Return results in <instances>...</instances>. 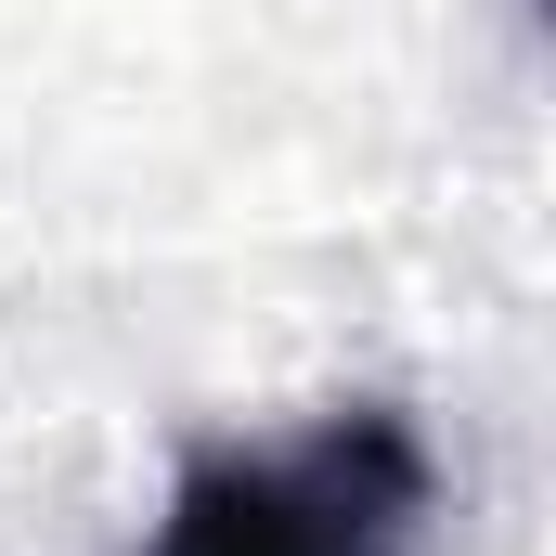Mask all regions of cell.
Listing matches in <instances>:
<instances>
[{
  "label": "cell",
  "instance_id": "1",
  "mask_svg": "<svg viewBox=\"0 0 556 556\" xmlns=\"http://www.w3.org/2000/svg\"><path fill=\"white\" fill-rule=\"evenodd\" d=\"M440 518V453L415 415L350 402L285 440H220L168 479L142 556H427Z\"/></svg>",
  "mask_w": 556,
  "mask_h": 556
}]
</instances>
